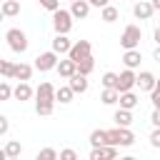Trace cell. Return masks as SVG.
Returning <instances> with one entry per match:
<instances>
[{
  "instance_id": "e575fe53",
  "label": "cell",
  "mask_w": 160,
  "mask_h": 160,
  "mask_svg": "<svg viewBox=\"0 0 160 160\" xmlns=\"http://www.w3.org/2000/svg\"><path fill=\"white\" fill-rule=\"evenodd\" d=\"M150 145H152V148H160V128H155V130L150 132Z\"/></svg>"
},
{
  "instance_id": "83f0119b",
  "label": "cell",
  "mask_w": 160,
  "mask_h": 160,
  "mask_svg": "<svg viewBox=\"0 0 160 160\" xmlns=\"http://www.w3.org/2000/svg\"><path fill=\"white\" fill-rule=\"evenodd\" d=\"M5 152H8V158H20V152H22V145H20L18 140H8V145H5Z\"/></svg>"
},
{
  "instance_id": "603a6c76",
  "label": "cell",
  "mask_w": 160,
  "mask_h": 160,
  "mask_svg": "<svg viewBox=\"0 0 160 160\" xmlns=\"http://www.w3.org/2000/svg\"><path fill=\"white\" fill-rule=\"evenodd\" d=\"M2 15H5V18L20 15V2H18V0H5V2H2Z\"/></svg>"
},
{
  "instance_id": "7a4b0ae2",
  "label": "cell",
  "mask_w": 160,
  "mask_h": 160,
  "mask_svg": "<svg viewBox=\"0 0 160 160\" xmlns=\"http://www.w3.org/2000/svg\"><path fill=\"white\" fill-rule=\"evenodd\" d=\"M5 40H8V45H10L12 52H25L28 50V35L20 28H10L5 32Z\"/></svg>"
},
{
  "instance_id": "4dcf8cb0",
  "label": "cell",
  "mask_w": 160,
  "mask_h": 160,
  "mask_svg": "<svg viewBox=\"0 0 160 160\" xmlns=\"http://www.w3.org/2000/svg\"><path fill=\"white\" fill-rule=\"evenodd\" d=\"M15 95V88H10V82H8V78L0 82V100H10Z\"/></svg>"
},
{
  "instance_id": "9c48e42d",
  "label": "cell",
  "mask_w": 160,
  "mask_h": 160,
  "mask_svg": "<svg viewBox=\"0 0 160 160\" xmlns=\"http://www.w3.org/2000/svg\"><path fill=\"white\" fill-rule=\"evenodd\" d=\"M152 12H155V8H152V2H148V0H140V2L132 5V15H135L138 20H148V18H152Z\"/></svg>"
},
{
  "instance_id": "6da1fadb",
  "label": "cell",
  "mask_w": 160,
  "mask_h": 160,
  "mask_svg": "<svg viewBox=\"0 0 160 160\" xmlns=\"http://www.w3.org/2000/svg\"><path fill=\"white\" fill-rule=\"evenodd\" d=\"M135 142V132L130 128H120L115 125L112 130H108V145H118V148H130Z\"/></svg>"
},
{
  "instance_id": "4316f807",
  "label": "cell",
  "mask_w": 160,
  "mask_h": 160,
  "mask_svg": "<svg viewBox=\"0 0 160 160\" xmlns=\"http://www.w3.org/2000/svg\"><path fill=\"white\" fill-rule=\"evenodd\" d=\"M92 68H95V58H92V55H88L85 60H80V62H78V72H82V75H90V72H92Z\"/></svg>"
},
{
  "instance_id": "4fadbf2b",
  "label": "cell",
  "mask_w": 160,
  "mask_h": 160,
  "mask_svg": "<svg viewBox=\"0 0 160 160\" xmlns=\"http://www.w3.org/2000/svg\"><path fill=\"white\" fill-rule=\"evenodd\" d=\"M55 92H58V88H52V82H40L38 90H35V98L38 100H55Z\"/></svg>"
},
{
  "instance_id": "836d02e7",
  "label": "cell",
  "mask_w": 160,
  "mask_h": 160,
  "mask_svg": "<svg viewBox=\"0 0 160 160\" xmlns=\"http://www.w3.org/2000/svg\"><path fill=\"white\" fill-rule=\"evenodd\" d=\"M75 158H78V152H75V150H70V148L60 150V160H75Z\"/></svg>"
},
{
  "instance_id": "f35d334b",
  "label": "cell",
  "mask_w": 160,
  "mask_h": 160,
  "mask_svg": "<svg viewBox=\"0 0 160 160\" xmlns=\"http://www.w3.org/2000/svg\"><path fill=\"white\" fill-rule=\"evenodd\" d=\"M88 2H90L92 8H105V5H110L108 0H88Z\"/></svg>"
},
{
  "instance_id": "8992f818",
  "label": "cell",
  "mask_w": 160,
  "mask_h": 160,
  "mask_svg": "<svg viewBox=\"0 0 160 160\" xmlns=\"http://www.w3.org/2000/svg\"><path fill=\"white\" fill-rule=\"evenodd\" d=\"M88 55H92V45H90L88 40H78V42H72V48H70V52H68V58H72L75 62L85 60Z\"/></svg>"
},
{
  "instance_id": "60d3db41",
  "label": "cell",
  "mask_w": 160,
  "mask_h": 160,
  "mask_svg": "<svg viewBox=\"0 0 160 160\" xmlns=\"http://www.w3.org/2000/svg\"><path fill=\"white\" fill-rule=\"evenodd\" d=\"M152 58H155V60H158V62H160V45H158V48H155V52H152Z\"/></svg>"
},
{
  "instance_id": "ac0fdd59",
  "label": "cell",
  "mask_w": 160,
  "mask_h": 160,
  "mask_svg": "<svg viewBox=\"0 0 160 160\" xmlns=\"http://www.w3.org/2000/svg\"><path fill=\"white\" fill-rule=\"evenodd\" d=\"M138 100H140V98H138L132 90H125V92H120V100H118V102H120V108L132 110V108H138Z\"/></svg>"
},
{
  "instance_id": "cb8c5ba5",
  "label": "cell",
  "mask_w": 160,
  "mask_h": 160,
  "mask_svg": "<svg viewBox=\"0 0 160 160\" xmlns=\"http://www.w3.org/2000/svg\"><path fill=\"white\" fill-rule=\"evenodd\" d=\"M55 100H35V112L38 115H52Z\"/></svg>"
},
{
  "instance_id": "f1b7e54d",
  "label": "cell",
  "mask_w": 160,
  "mask_h": 160,
  "mask_svg": "<svg viewBox=\"0 0 160 160\" xmlns=\"http://www.w3.org/2000/svg\"><path fill=\"white\" fill-rule=\"evenodd\" d=\"M0 72H2V78L12 80V78H15V62H10V60H2V62H0Z\"/></svg>"
},
{
  "instance_id": "ffe728a7",
  "label": "cell",
  "mask_w": 160,
  "mask_h": 160,
  "mask_svg": "<svg viewBox=\"0 0 160 160\" xmlns=\"http://www.w3.org/2000/svg\"><path fill=\"white\" fill-rule=\"evenodd\" d=\"M72 98H75V90H72L70 85H62V88H58V92H55V100L62 102V105L72 102Z\"/></svg>"
},
{
  "instance_id": "1f68e13d",
  "label": "cell",
  "mask_w": 160,
  "mask_h": 160,
  "mask_svg": "<svg viewBox=\"0 0 160 160\" xmlns=\"http://www.w3.org/2000/svg\"><path fill=\"white\" fill-rule=\"evenodd\" d=\"M58 158H60V152L52 150V148H42V150L38 152V160H58Z\"/></svg>"
},
{
  "instance_id": "d4e9b609",
  "label": "cell",
  "mask_w": 160,
  "mask_h": 160,
  "mask_svg": "<svg viewBox=\"0 0 160 160\" xmlns=\"http://www.w3.org/2000/svg\"><path fill=\"white\" fill-rule=\"evenodd\" d=\"M90 145H92V148L108 145V130H92V132H90Z\"/></svg>"
},
{
  "instance_id": "d6a6232c",
  "label": "cell",
  "mask_w": 160,
  "mask_h": 160,
  "mask_svg": "<svg viewBox=\"0 0 160 160\" xmlns=\"http://www.w3.org/2000/svg\"><path fill=\"white\" fill-rule=\"evenodd\" d=\"M38 2H40V8H45V10H50V12L60 10V0H38Z\"/></svg>"
},
{
  "instance_id": "277c9868",
  "label": "cell",
  "mask_w": 160,
  "mask_h": 160,
  "mask_svg": "<svg viewBox=\"0 0 160 160\" xmlns=\"http://www.w3.org/2000/svg\"><path fill=\"white\" fill-rule=\"evenodd\" d=\"M140 40H142V30H140L138 25H128V28L122 30V35H120V45H122L125 50L138 48V45H140Z\"/></svg>"
},
{
  "instance_id": "5b68a950",
  "label": "cell",
  "mask_w": 160,
  "mask_h": 160,
  "mask_svg": "<svg viewBox=\"0 0 160 160\" xmlns=\"http://www.w3.org/2000/svg\"><path fill=\"white\" fill-rule=\"evenodd\" d=\"M58 58H60V55H58L55 50H48V52H40V55L35 58V68H38L40 72H48V70H55V68H58V62H60Z\"/></svg>"
},
{
  "instance_id": "8d00e7d4",
  "label": "cell",
  "mask_w": 160,
  "mask_h": 160,
  "mask_svg": "<svg viewBox=\"0 0 160 160\" xmlns=\"http://www.w3.org/2000/svg\"><path fill=\"white\" fill-rule=\"evenodd\" d=\"M150 100H152V108H160V92H158V90L150 92Z\"/></svg>"
},
{
  "instance_id": "7bdbcfd3",
  "label": "cell",
  "mask_w": 160,
  "mask_h": 160,
  "mask_svg": "<svg viewBox=\"0 0 160 160\" xmlns=\"http://www.w3.org/2000/svg\"><path fill=\"white\" fill-rule=\"evenodd\" d=\"M155 90H158V92H160V78H158V82H155Z\"/></svg>"
},
{
  "instance_id": "30bf717a",
  "label": "cell",
  "mask_w": 160,
  "mask_h": 160,
  "mask_svg": "<svg viewBox=\"0 0 160 160\" xmlns=\"http://www.w3.org/2000/svg\"><path fill=\"white\" fill-rule=\"evenodd\" d=\"M70 48H72V42L68 40V35H65V32H55V38H52V50H55L58 55H68Z\"/></svg>"
},
{
  "instance_id": "d590c367",
  "label": "cell",
  "mask_w": 160,
  "mask_h": 160,
  "mask_svg": "<svg viewBox=\"0 0 160 160\" xmlns=\"http://www.w3.org/2000/svg\"><path fill=\"white\" fill-rule=\"evenodd\" d=\"M150 122H152L155 128H160V108H155V110H152V115H150Z\"/></svg>"
},
{
  "instance_id": "7c38bea8",
  "label": "cell",
  "mask_w": 160,
  "mask_h": 160,
  "mask_svg": "<svg viewBox=\"0 0 160 160\" xmlns=\"http://www.w3.org/2000/svg\"><path fill=\"white\" fill-rule=\"evenodd\" d=\"M55 70L60 72V78H68V80H70V78H72V75L78 72V62H75L72 58H68V60H60Z\"/></svg>"
},
{
  "instance_id": "f546056e",
  "label": "cell",
  "mask_w": 160,
  "mask_h": 160,
  "mask_svg": "<svg viewBox=\"0 0 160 160\" xmlns=\"http://www.w3.org/2000/svg\"><path fill=\"white\" fill-rule=\"evenodd\" d=\"M118 72H105L102 78H100V82H102V88H118Z\"/></svg>"
},
{
  "instance_id": "52a82bcc",
  "label": "cell",
  "mask_w": 160,
  "mask_h": 160,
  "mask_svg": "<svg viewBox=\"0 0 160 160\" xmlns=\"http://www.w3.org/2000/svg\"><path fill=\"white\" fill-rule=\"evenodd\" d=\"M135 85H138V75H135V70H132V68H125V70L120 72V78H118V90L125 92V90H132Z\"/></svg>"
},
{
  "instance_id": "2e32d148",
  "label": "cell",
  "mask_w": 160,
  "mask_h": 160,
  "mask_svg": "<svg viewBox=\"0 0 160 160\" xmlns=\"http://www.w3.org/2000/svg\"><path fill=\"white\" fill-rule=\"evenodd\" d=\"M140 60H142V55H140V50L138 48H132V50H125V55H122V62H125V68H138L140 65Z\"/></svg>"
},
{
  "instance_id": "8fae6325",
  "label": "cell",
  "mask_w": 160,
  "mask_h": 160,
  "mask_svg": "<svg viewBox=\"0 0 160 160\" xmlns=\"http://www.w3.org/2000/svg\"><path fill=\"white\" fill-rule=\"evenodd\" d=\"M155 82H158V78H155L150 70H142V72L138 75V88L145 90V92H152V90H155Z\"/></svg>"
},
{
  "instance_id": "44dd1931",
  "label": "cell",
  "mask_w": 160,
  "mask_h": 160,
  "mask_svg": "<svg viewBox=\"0 0 160 160\" xmlns=\"http://www.w3.org/2000/svg\"><path fill=\"white\" fill-rule=\"evenodd\" d=\"M100 100H102V105H115L120 100V90L118 88H105L100 92Z\"/></svg>"
},
{
  "instance_id": "7402d4cb",
  "label": "cell",
  "mask_w": 160,
  "mask_h": 160,
  "mask_svg": "<svg viewBox=\"0 0 160 160\" xmlns=\"http://www.w3.org/2000/svg\"><path fill=\"white\" fill-rule=\"evenodd\" d=\"M30 75H32V65L18 62V65H15V78H12V80H30Z\"/></svg>"
},
{
  "instance_id": "d6986e66",
  "label": "cell",
  "mask_w": 160,
  "mask_h": 160,
  "mask_svg": "<svg viewBox=\"0 0 160 160\" xmlns=\"http://www.w3.org/2000/svg\"><path fill=\"white\" fill-rule=\"evenodd\" d=\"M112 120H115V125H120V128H130V125H132V112L125 110V108H120V110H115Z\"/></svg>"
},
{
  "instance_id": "ba28073f",
  "label": "cell",
  "mask_w": 160,
  "mask_h": 160,
  "mask_svg": "<svg viewBox=\"0 0 160 160\" xmlns=\"http://www.w3.org/2000/svg\"><path fill=\"white\" fill-rule=\"evenodd\" d=\"M118 158V145H100L90 150V160H110Z\"/></svg>"
},
{
  "instance_id": "74e56055",
  "label": "cell",
  "mask_w": 160,
  "mask_h": 160,
  "mask_svg": "<svg viewBox=\"0 0 160 160\" xmlns=\"http://www.w3.org/2000/svg\"><path fill=\"white\" fill-rule=\"evenodd\" d=\"M5 132H8V118L0 115V135H5Z\"/></svg>"
},
{
  "instance_id": "e0dca14e",
  "label": "cell",
  "mask_w": 160,
  "mask_h": 160,
  "mask_svg": "<svg viewBox=\"0 0 160 160\" xmlns=\"http://www.w3.org/2000/svg\"><path fill=\"white\" fill-rule=\"evenodd\" d=\"M72 90H75V95L78 92H85L88 90V75H82V72H75L72 78H70V82H68Z\"/></svg>"
},
{
  "instance_id": "5bb4252c",
  "label": "cell",
  "mask_w": 160,
  "mask_h": 160,
  "mask_svg": "<svg viewBox=\"0 0 160 160\" xmlns=\"http://www.w3.org/2000/svg\"><path fill=\"white\" fill-rule=\"evenodd\" d=\"M12 98L20 100V102H25V100L32 98V88L28 85V80H18V85H15V95H12Z\"/></svg>"
},
{
  "instance_id": "3957f363",
  "label": "cell",
  "mask_w": 160,
  "mask_h": 160,
  "mask_svg": "<svg viewBox=\"0 0 160 160\" xmlns=\"http://www.w3.org/2000/svg\"><path fill=\"white\" fill-rule=\"evenodd\" d=\"M52 28H55V32H70L72 30V12L70 10H55L52 12Z\"/></svg>"
},
{
  "instance_id": "ab89813d",
  "label": "cell",
  "mask_w": 160,
  "mask_h": 160,
  "mask_svg": "<svg viewBox=\"0 0 160 160\" xmlns=\"http://www.w3.org/2000/svg\"><path fill=\"white\" fill-rule=\"evenodd\" d=\"M152 2V8H155V12H160V0H150Z\"/></svg>"
},
{
  "instance_id": "9a60e30c",
  "label": "cell",
  "mask_w": 160,
  "mask_h": 160,
  "mask_svg": "<svg viewBox=\"0 0 160 160\" xmlns=\"http://www.w3.org/2000/svg\"><path fill=\"white\" fill-rule=\"evenodd\" d=\"M90 2L88 0H75L72 5H70V12H72V18H78V20H82V18H88V12H90Z\"/></svg>"
},
{
  "instance_id": "ee69618b",
  "label": "cell",
  "mask_w": 160,
  "mask_h": 160,
  "mask_svg": "<svg viewBox=\"0 0 160 160\" xmlns=\"http://www.w3.org/2000/svg\"><path fill=\"white\" fill-rule=\"evenodd\" d=\"M70 2H75V0H70Z\"/></svg>"
},
{
  "instance_id": "b9f144b4",
  "label": "cell",
  "mask_w": 160,
  "mask_h": 160,
  "mask_svg": "<svg viewBox=\"0 0 160 160\" xmlns=\"http://www.w3.org/2000/svg\"><path fill=\"white\" fill-rule=\"evenodd\" d=\"M152 35H155V42L160 45V28H155V32H152Z\"/></svg>"
},
{
  "instance_id": "484cf974",
  "label": "cell",
  "mask_w": 160,
  "mask_h": 160,
  "mask_svg": "<svg viewBox=\"0 0 160 160\" xmlns=\"http://www.w3.org/2000/svg\"><path fill=\"white\" fill-rule=\"evenodd\" d=\"M102 12H100V20H105V22H115L118 18H120V12H118V8H112V5H105V8H100Z\"/></svg>"
}]
</instances>
